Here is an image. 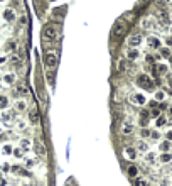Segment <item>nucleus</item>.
<instances>
[{"label": "nucleus", "mask_w": 172, "mask_h": 186, "mask_svg": "<svg viewBox=\"0 0 172 186\" xmlns=\"http://www.w3.org/2000/svg\"><path fill=\"white\" fill-rule=\"evenodd\" d=\"M137 85L145 88V90H154V81L150 80V76H147V75H139L137 76Z\"/></svg>", "instance_id": "obj_3"}, {"label": "nucleus", "mask_w": 172, "mask_h": 186, "mask_svg": "<svg viewBox=\"0 0 172 186\" xmlns=\"http://www.w3.org/2000/svg\"><path fill=\"white\" fill-rule=\"evenodd\" d=\"M123 156H125V159H128V161H135L137 156H139V151L135 149V146H125L123 147Z\"/></svg>", "instance_id": "obj_5"}, {"label": "nucleus", "mask_w": 172, "mask_h": 186, "mask_svg": "<svg viewBox=\"0 0 172 186\" xmlns=\"http://www.w3.org/2000/svg\"><path fill=\"white\" fill-rule=\"evenodd\" d=\"M20 147H22L24 151L29 149V147H30V140H27V139H22V140H20Z\"/></svg>", "instance_id": "obj_25"}, {"label": "nucleus", "mask_w": 172, "mask_h": 186, "mask_svg": "<svg viewBox=\"0 0 172 186\" xmlns=\"http://www.w3.org/2000/svg\"><path fill=\"white\" fill-rule=\"evenodd\" d=\"M17 93H19V95H27V93H29V88H27L24 83H20L17 86Z\"/></svg>", "instance_id": "obj_21"}, {"label": "nucleus", "mask_w": 172, "mask_h": 186, "mask_svg": "<svg viewBox=\"0 0 172 186\" xmlns=\"http://www.w3.org/2000/svg\"><path fill=\"white\" fill-rule=\"evenodd\" d=\"M56 37H58V27H54L52 24H49V26H46L44 29H42V39H44L46 42L54 41Z\"/></svg>", "instance_id": "obj_1"}, {"label": "nucleus", "mask_w": 172, "mask_h": 186, "mask_svg": "<svg viewBox=\"0 0 172 186\" xmlns=\"http://www.w3.org/2000/svg\"><path fill=\"white\" fill-rule=\"evenodd\" d=\"M0 186H5V179L4 178H0Z\"/></svg>", "instance_id": "obj_45"}, {"label": "nucleus", "mask_w": 172, "mask_h": 186, "mask_svg": "<svg viewBox=\"0 0 172 186\" xmlns=\"http://www.w3.org/2000/svg\"><path fill=\"white\" fill-rule=\"evenodd\" d=\"M130 103H132V105L142 107V105L147 103V100H145V97H143L142 93H132V95H130Z\"/></svg>", "instance_id": "obj_8"}, {"label": "nucleus", "mask_w": 172, "mask_h": 186, "mask_svg": "<svg viewBox=\"0 0 172 186\" xmlns=\"http://www.w3.org/2000/svg\"><path fill=\"white\" fill-rule=\"evenodd\" d=\"M0 2H5V0H0Z\"/></svg>", "instance_id": "obj_50"}, {"label": "nucleus", "mask_w": 172, "mask_h": 186, "mask_svg": "<svg viewBox=\"0 0 172 186\" xmlns=\"http://www.w3.org/2000/svg\"><path fill=\"white\" fill-rule=\"evenodd\" d=\"M159 161H160L162 164H167V162L172 161V154L170 152H162V156L159 157Z\"/></svg>", "instance_id": "obj_19"}, {"label": "nucleus", "mask_w": 172, "mask_h": 186, "mask_svg": "<svg viewBox=\"0 0 172 186\" xmlns=\"http://www.w3.org/2000/svg\"><path fill=\"white\" fill-rule=\"evenodd\" d=\"M147 46H149L150 49H160V41H159V37H155V36H149Z\"/></svg>", "instance_id": "obj_10"}, {"label": "nucleus", "mask_w": 172, "mask_h": 186, "mask_svg": "<svg viewBox=\"0 0 172 186\" xmlns=\"http://www.w3.org/2000/svg\"><path fill=\"white\" fill-rule=\"evenodd\" d=\"M127 174L130 176V178H137V176H139V168H137L135 164H128L127 166Z\"/></svg>", "instance_id": "obj_14"}, {"label": "nucleus", "mask_w": 172, "mask_h": 186, "mask_svg": "<svg viewBox=\"0 0 172 186\" xmlns=\"http://www.w3.org/2000/svg\"><path fill=\"white\" fill-rule=\"evenodd\" d=\"M125 32H127V22H125V19H121V20L115 22L113 31H111L113 37H120V36H123Z\"/></svg>", "instance_id": "obj_2"}, {"label": "nucleus", "mask_w": 172, "mask_h": 186, "mask_svg": "<svg viewBox=\"0 0 172 186\" xmlns=\"http://www.w3.org/2000/svg\"><path fill=\"white\" fill-rule=\"evenodd\" d=\"M12 64H14L15 68L19 69V71H22V69H24L22 59H20V56H19V54H14V56H12Z\"/></svg>", "instance_id": "obj_13"}, {"label": "nucleus", "mask_w": 172, "mask_h": 186, "mask_svg": "<svg viewBox=\"0 0 172 186\" xmlns=\"http://www.w3.org/2000/svg\"><path fill=\"white\" fill-rule=\"evenodd\" d=\"M167 113H169V119H172V107H169V112Z\"/></svg>", "instance_id": "obj_44"}, {"label": "nucleus", "mask_w": 172, "mask_h": 186, "mask_svg": "<svg viewBox=\"0 0 172 186\" xmlns=\"http://www.w3.org/2000/svg\"><path fill=\"white\" fill-rule=\"evenodd\" d=\"M15 108H17V110H19V112H24V110H26V108H27V103H26V102H24V100H19V102H17V103H15Z\"/></svg>", "instance_id": "obj_23"}, {"label": "nucleus", "mask_w": 172, "mask_h": 186, "mask_svg": "<svg viewBox=\"0 0 172 186\" xmlns=\"http://www.w3.org/2000/svg\"><path fill=\"white\" fill-rule=\"evenodd\" d=\"M4 17H5V20H9V22H14V19H15L14 9H5V12H4Z\"/></svg>", "instance_id": "obj_16"}, {"label": "nucleus", "mask_w": 172, "mask_h": 186, "mask_svg": "<svg viewBox=\"0 0 172 186\" xmlns=\"http://www.w3.org/2000/svg\"><path fill=\"white\" fill-rule=\"evenodd\" d=\"M137 151H140V152H149V144L145 142V140H140V142H137Z\"/></svg>", "instance_id": "obj_17"}, {"label": "nucleus", "mask_w": 172, "mask_h": 186, "mask_svg": "<svg viewBox=\"0 0 172 186\" xmlns=\"http://www.w3.org/2000/svg\"><path fill=\"white\" fill-rule=\"evenodd\" d=\"M150 132L152 130H149L147 127H143L142 130H140V135H142V137H150Z\"/></svg>", "instance_id": "obj_29"}, {"label": "nucleus", "mask_w": 172, "mask_h": 186, "mask_svg": "<svg viewBox=\"0 0 172 186\" xmlns=\"http://www.w3.org/2000/svg\"><path fill=\"white\" fill-rule=\"evenodd\" d=\"M170 183H172V181H170V179H167V178H165V179H164V181H162V186H172V184H170Z\"/></svg>", "instance_id": "obj_37"}, {"label": "nucleus", "mask_w": 172, "mask_h": 186, "mask_svg": "<svg viewBox=\"0 0 172 186\" xmlns=\"http://www.w3.org/2000/svg\"><path fill=\"white\" fill-rule=\"evenodd\" d=\"M9 100H7V97H0V108H5V107L9 105Z\"/></svg>", "instance_id": "obj_27"}, {"label": "nucleus", "mask_w": 172, "mask_h": 186, "mask_svg": "<svg viewBox=\"0 0 172 186\" xmlns=\"http://www.w3.org/2000/svg\"><path fill=\"white\" fill-rule=\"evenodd\" d=\"M164 91H157V93H155V98H157V100H164Z\"/></svg>", "instance_id": "obj_34"}, {"label": "nucleus", "mask_w": 172, "mask_h": 186, "mask_svg": "<svg viewBox=\"0 0 172 186\" xmlns=\"http://www.w3.org/2000/svg\"><path fill=\"white\" fill-rule=\"evenodd\" d=\"M145 162L147 164H154L155 161H157V156H155V152H145Z\"/></svg>", "instance_id": "obj_15"}, {"label": "nucleus", "mask_w": 172, "mask_h": 186, "mask_svg": "<svg viewBox=\"0 0 172 186\" xmlns=\"http://www.w3.org/2000/svg\"><path fill=\"white\" fill-rule=\"evenodd\" d=\"M15 2H17L19 5H22V0H15Z\"/></svg>", "instance_id": "obj_46"}, {"label": "nucleus", "mask_w": 172, "mask_h": 186, "mask_svg": "<svg viewBox=\"0 0 172 186\" xmlns=\"http://www.w3.org/2000/svg\"><path fill=\"white\" fill-rule=\"evenodd\" d=\"M135 186H149L145 179H135Z\"/></svg>", "instance_id": "obj_30"}, {"label": "nucleus", "mask_w": 172, "mask_h": 186, "mask_svg": "<svg viewBox=\"0 0 172 186\" xmlns=\"http://www.w3.org/2000/svg\"><path fill=\"white\" fill-rule=\"evenodd\" d=\"M44 64L47 69H54L58 66V54L56 53H46L44 54Z\"/></svg>", "instance_id": "obj_4"}, {"label": "nucleus", "mask_w": 172, "mask_h": 186, "mask_svg": "<svg viewBox=\"0 0 172 186\" xmlns=\"http://www.w3.org/2000/svg\"><path fill=\"white\" fill-rule=\"evenodd\" d=\"M165 124H167V117H164V115H162V117L157 119V127H162V125H165Z\"/></svg>", "instance_id": "obj_26"}, {"label": "nucleus", "mask_w": 172, "mask_h": 186, "mask_svg": "<svg viewBox=\"0 0 172 186\" xmlns=\"http://www.w3.org/2000/svg\"><path fill=\"white\" fill-rule=\"evenodd\" d=\"M7 51H12V49H15V42H12V41H10V42H7Z\"/></svg>", "instance_id": "obj_35"}, {"label": "nucleus", "mask_w": 172, "mask_h": 186, "mask_svg": "<svg viewBox=\"0 0 172 186\" xmlns=\"http://www.w3.org/2000/svg\"><path fill=\"white\" fill-rule=\"evenodd\" d=\"M147 124H149V112H142L140 113V125L145 127Z\"/></svg>", "instance_id": "obj_20"}, {"label": "nucleus", "mask_w": 172, "mask_h": 186, "mask_svg": "<svg viewBox=\"0 0 172 186\" xmlns=\"http://www.w3.org/2000/svg\"><path fill=\"white\" fill-rule=\"evenodd\" d=\"M20 24H22V26H26V24H27V19L26 17H20Z\"/></svg>", "instance_id": "obj_41"}, {"label": "nucleus", "mask_w": 172, "mask_h": 186, "mask_svg": "<svg viewBox=\"0 0 172 186\" xmlns=\"http://www.w3.org/2000/svg\"><path fill=\"white\" fill-rule=\"evenodd\" d=\"M167 140H172V130L167 132Z\"/></svg>", "instance_id": "obj_43"}, {"label": "nucleus", "mask_w": 172, "mask_h": 186, "mask_svg": "<svg viewBox=\"0 0 172 186\" xmlns=\"http://www.w3.org/2000/svg\"><path fill=\"white\" fill-rule=\"evenodd\" d=\"M128 69H130L128 59H120V61H118V71H120V73H127Z\"/></svg>", "instance_id": "obj_12"}, {"label": "nucleus", "mask_w": 172, "mask_h": 186, "mask_svg": "<svg viewBox=\"0 0 172 186\" xmlns=\"http://www.w3.org/2000/svg\"><path fill=\"white\" fill-rule=\"evenodd\" d=\"M36 152L42 157L46 156V147H44V144H42V140H39V142L36 144Z\"/></svg>", "instance_id": "obj_18"}, {"label": "nucleus", "mask_w": 172, "mask_h": 186, "mask_svg": "<svg viewBox=\"0 0 172 186\" xmlns=\"http://www.w3.org/2000/svg\"><path fill=\"white\" fill-rule=\"evenodd\" d=\"M46 76H47V83H49V85H51V86H52V85H54V78H52V76H54V75H52V73H47V75H46Z\"/></svg>", "instance_id": "obj_33"}, {"label": "nucleus", "mask_w": 172, "mask_h": 186, "mask_svg": "<svg viewBox=\"0 0 172 186\" xmlns=\"http://www.w3.org/2000/svg\"><path fill=\"white\" fill-rule=\"evenodd\" d=\"M159 113H160V112H159L157 108H155V110H152V115H154V117H159Z\"/></svg>", "instance_id": "obj_40"}, {"label": "nucleus", "mask_w": 172, "mask_h": 186, "mask_svg": "<svg viewBox=\"0 0 172 186\" xmlns=\"http://www.w3.org/2000/svg\"><path fill=\"white\" fill-rule=\"evenodd\" d=\"M4 63H5V56L0 54V64H4Z\"/></svg>", "instance_id": "obj_42"}, {"label": "nucleus", "mask_w": 172, "mask_h": 186, "mask_svg": "<svg viewBox=\"0 0 172 186\" xmlns=\"http://www.w3.org/2000/svg\"><path fill=\"white\" fill-rule=\"evenodd\" d=\"M29 120L30 122H37V108H32L29 112Z\"/></svg>", "instance_id": "obj_24"}, {"label": "nucleus", "mask_w": 172, "mask_h": 186, "mask_svg": "<svg viewBox=\"0 0 172 186\" xmlns=\"http://www.w3.org/2000/svg\"><path fill=\"white\" fill-rule=\"evenodd\" d=\"M159 73H160V75H164V73H167V66H165V64H159Z\"/></svg>", "instance_id": "obj_32"}, {"label": "nucleus", "mask_w": 172, "mask_h": 186, "mask_svg": "<svg viewBox=\"0 0 172 186\" xmlns=\"http://www.w3.org/2000/svg\"><path fill=\"white\" fill-rule=\"evenodd\" d=\"M125 54H127L128 61H135V59H139V56H140L139 54V49H137V48H128Z\"/></svg>", "instance_id": "obj_11"}, {"label": "nucleus", "mask_w": 172, "mask_h": 186, "mask_svg": "<svg viewBox=\"0 0 172 186\" xmlns=\"http://www.w3.org/2000/svg\"><path fill=\"white\" fill-rule=\"evenodd\" d=\"M160 54L164 56V58H169V56H170V51H169L167 48H162V49H160Z\"/></svg>", "instance_id": "obj_31"}, {"label": "nucleus", "mask_w": 172, "mask_h": 186, "mask_svg": "<svg viewBox=\"0 0 172 186\" xmlns=\"http://www.w3.org/2000/svg\"><path fill=\"white\" fill-rule=\"evenodd\" d=\"M169 19H170V20H172V12H170V15H169Z\"/></svg>", "instance_id": "obj_48"}, {"label": "nucleus", "mask_w": 172, "mask_h": 186, "mask_svg": "<svg viewBox=\"0 0 172 186\" xmlns=\"http://www.w3.org/2000/svg\"><path fill=\"white\" fill-rule=\"evenodd\" d=\"M159 135H160V134H159L157 130H154V132H150V137H152V139H159Z\"/></svg>", "instance_id": "obj_36"}, {"label": "nucleus", "mask_w": 172, "mask_h": 186, "mask_svg": "<svg viewBox=\"0 0 172 186\" xmlns=\"http://www.w3.org/2000/svg\"><path fill=\"white\" fill-rule=\"evenodd\" d=\"M4 122H5V124H10V115H9V113H5V115H4Z\"/></svg>", "instance_id": "obj_38"}, {"label": "nucleus", "mask_w": 172, "mask_h": 186, "mask_svg": "<svg viewBox=\"0 0 172 186\" xmlns=\"http://www.w3.org/2000/svg\"><path fill=\"white\" fill-rule=\"evenodd\" d=\"M127 44H128V48H139L140 44H142V36H140V34H132V36H128Z\"/></svg>", "instance_id": "obj_7"}, {"label": "nucleus", "mask_w": 172, "mask_h": 186, "mask_svg": "<svg viewBox=\"0 0 172 186\" xmlns=\"http://www.w3.org/2000/svg\"><path fill=\"white\" fill-rule=\"evenodd\" d=\"M165 2H167V4H172V0H165Z\"/></svg>", "instance_id": "obj_47"}, {"label": "nucleus", "mask_w": 172, "mask_h": 186, "mask_svg": "<svg viewBox=\"0 0 172 186\" xmlns=\"http://www.w3.org/2000/svg\"><path fill=\"white\" fill-rule=\"evenodd\" d=\"M17 127L20 129V130H24V129H26V124H24V122H19V124H17Z\"/></svg>", "instance_id": "obj_39"}, {"label": "nucleus", "mask_w": 172, "mask_h": 186, "mask_svg": "<svg viewBox=\"0 0 172 186\" xmlns=\"http://www.w3.org/2000/svg\"><path fill=\"white\" fill-rule=\"evenodd\" d=\"M155 19L154 17H143L142 19V29H145V31H152V29H155Z\"/></svg>", "instance_id": "obj_9"}, {"label": "nucleus", "mask_w": 172, "mask_h": 186, "mask_svg": "<svg viewBox=\"0 0 172 186\" xmlns=\"http://www.w3.org/2000/svg\"><path fill=\"white\" fill-rule=\"evenodd\" d=\"M133 130H135V125H133L130 120L121 122V125H120V134L121 135H132Z\"/></svg>", "instance_id": "obj_6"}, {"label": "nucleus", "mask_w": 172, "mask_h": 186, "mask_svg": "<svg viewBox=\"0 0 172 186\" xmlns=\"http://www.w3.org/2000/svg\"><path fill=\"white\" fill-rule=\"evenodd\" d=\"M14 80H15L14 75H5V83H7V85H12V83H14Z\"/></svg>", "instance_id": "obj_28"}, {"label": "nucleus", "mask_w": 172, "mask_h": 186, "mask_svg": "<svg viewBox=\"0 0 172 186\" xmlns=\"http://www.w3.org/2000/svg\"><path fill=\"white\" fill-rule=\"evenodd\" d=\"M22 186H34V184H22Z\"/></svg>", "instance_id": "obj_49"}, {"label": "nucleus", "mask_w": 172, "mask_h": 186, "mask_svg": "<svg viewBox=\"0 0 172 186\" xmlns=\"http://www.w3.org/2000/svg\"><path fill=\"white\" fill-rule=\"evenodd\" d=\"M170 147H172L170 140H164V142H160V151H164V152H169Z\"/></svg>", "instance_id": "obj_22"}]
</instances>
